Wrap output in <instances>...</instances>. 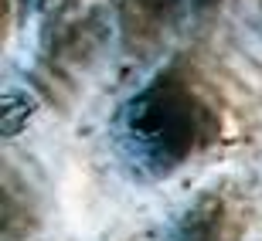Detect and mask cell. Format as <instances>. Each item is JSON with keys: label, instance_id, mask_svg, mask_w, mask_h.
Returning a JSON list of instances; mask_svg holds the SVG:
<instances>
[{"label": "cell", "instance_id": "3957f363", "mask_svg": "<svg viewBox=\"0 0 262 241\" xmlns=\"http://www.w3.org/2000/svg\"><path fill=\"white\" fill-rule=\"evenodd\" d=\"M181 0H119V28L133 48H150L184 14Z\"/></svg>", "mask_w": 262, "mask_h": 241}, {"label": "cell", "instance_id": "6da1fadb", "mask_svg": "<svg viewBox=\"0 0 262 241\" xmlns=\"http://www.w3.org/2000/svg\"><path fill=\"white\" fill-rule=\"evenodd\" d=\"M218 109L194 71L170 65L157 71L129 102L126 129L136 153L157 170H170L204 153L218 136Z\"/></svg>", "mask_w": 262, "mask_h": 241}, {"label": "cell", "instance_id": "5b68a950", "mask_svg": "<svg viewBox=\"0 0 262 241\" xmlns=\"http://www.w3.org/2000/svg\"><path fill=\"white\" fill-rule=\"evenodd\" d=\"M45 7H61V4H72V0H41Z\"/></svg>", "mask_w": 262, "mask_h": 241}, {"label": "cell", "instance_id": "277c9868", "mask_svg": "<svg viewBox=\"0 0 262 241\" xmlns=\"http://www.w3.org/2000/svg\"><path fill=\"white\" fill-rule=\"evenodd\" d=\"M184 7H191V10H208V7H214V4H222V0H181Z\"/></svg>", "mask_w": 262, "mask_h": 241}, {"label": "cell", "instance_id": "7a4b0ae2", "mask_svg": "<svg viewBox=\"0 0 262 241\" xmlns=\"http://www.w3.org/2000/svg\"><path fill=\"white\" fill-rule=\"evenodd\" d=\"M245 224H249V204L242 201V194L218 190L191 207L181 228V241H238Z\"/></svg>", "mask_w": 262, "mask_h": 241}]
</instances>
